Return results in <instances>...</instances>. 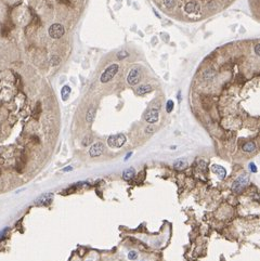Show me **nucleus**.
I'll list each match as a JSON object with an SVG mask.
<instances>
[{"label": "nucleus", "mask_w": 260, "mask_h": 261, "mask_svg": "<svg viewBox=\"0 0 260 261\" xmlns=\"http://www.w3.org/2000/svg\"><path fill=\"white\" fill-rule=\"evenodd\" d=\"M249 183V177L248 175L244 173V175H241L234 180L233 184H232V191L234 193H241L243 190L246 188Z\"/></svg>", "instance_id": "obj_1"}, {"label": "nucleus", "mask_w": 260, "mask_h": 261, "mask_svg": "<svg viewBox=\"0 0 260 261\" xmlns=\"http://www.w3.org/2000/svg\"><path fill=\"white\" fill-rule=\"evenodd\" d=\"M118 72V65L117 64H112L110 65L103 73H102V75H101V83H107L108 81H111L113 79L114 76L117 74Z\"/></svg>", "instance_id": "obj_2"}, {"label": "nucleus", "mask_w": 260, "mask_h": 261, "mask_svg": "<svg viewBox=\"0 0 260 261\" xmlns=\"http://www.w3.org/2000/svg\"><path fill=\"white\" fill-rule=\"evenodd\" d=\"M126 143V137L124 135H111V137L107 139V144L111 146V148H121L123 145Z\"/></svg>", "instance_id": "obj_3"}, {"label": "nucleus", "mask_w": 260, "mask_h": 261, "mask_svg": "<svg viewBox=\"0 0 260 261\" xmlns=\"http://www.w3.org/2000/svg\"><path fill=\"white\" fill-rule=\"evenodd\" d=\"M64 33H65V29L62 24L55 23V24H52L49 27V35H50V37L53 39L61 38V37L64 35Z\"/></svg>", "instance_id": "obj_4"}, {"label": "nucleus", "mask_w": 260, "mask_h": 261, "mask_svg": "<svg viewBox=\"0 0 260 261\" xmlns=\"http://www.w3.org/2000/svg\"><path fill=\"white\" fill-rule=\"evenodd\" d=\"M140 79H141V70L139 67H133L132 70H130V72L128 73V76H127V81H128L129 85L136 86L137 83H139Z\"/></svg>", "instance_id": "obj_5"}, {"label": "nucleus", "mask_w": 260, "mask_h": 261, "mask_svg": "<svg viewBox=\"0 0 260 261\" xmlns=\"http://www.w3.org/2000/svg\"><path fill=\"white\" fill-rule=\"evenodd\" d=\"M104 152V145L102 142H97L92 145L89 151V154H90L91 157H98V156L102 155Z\"/></svg>", "instance_id": "obj_6"}, {"label": "nucleus", "mask_w": 260, "mask_h": 261, "mask_svg": "<svg viewBox=\"0 0 260 261\" xmlns=\"http://www.w3.org/2000/svg\"><path fill=\"white\" fill-rule=\"evenodd\" d=\"M158 117H160V114H158V111L155 109H149V111L144 114V119L149 124H155V122H157Z\"/></svg>", "instance_id": "obj_7"}, {"label": "nucleus", "mask_w": 260, "mask_h": 261, "mask_svg": "<svg viewBox=\"0 0 260 261\" xmlns=\"http://www.w3.org/2000/svg\"><path fill=\"white\" fill-rule=\"evenodd\" d=\"M52 199H53V194L52 193H47L44 194L41 196H39L38 198L36 199V204L37 205H49L51 204Z\"/></svg>", "instance_id": "obj_8"}, {"label": "nucleus", "mask_w": 260, "mask_h": 261, "mask_svg": "<svg viewBox=\"0 0 260 261\" xmlns=\"http://www.w3.org/2000/svg\"><path fill=\"white\" fill-rule=\"evenodd\" d=\"M211 170L214 173H216L220 179H224L227 177V170L220 165H212L211 166Z\"/></svg>", "instance_id": "obj_9"}, {"label": "nucleus", "mask_w": 260, "mask_h": 261, "mask_svg": "<svg viewBox=\"0 0 260 261\" xmlns=\"http://www.w3.org/2000/svg\"><path fill=\"white\" fill-rule=\"evenodd\" d=\"M186 11L188 13H197L199 11V5L195 1H191L186 5Z\"/></svg>", "instance_id": "obj_10"}, {"label": "nucleus", "mask_w": 260, "mask_h": 261, "mask_svg": "<svg viewBox=\"0 0 260 261\" xmlns=\"http://www.w3.org/2000/svg\"><path fill=\"white\" fill-rule=\"evenodd\" d=\"M153 90V87L151 85H147V83H144V85L139 86V88L137 89V93L139 96H144L146 93L151 92Z\"/></svg>", "instance_id": "obj_11"}, {"label": "nucleus", "mask_w": 260, "mask_h": 261, "mask_svg": "<svg viewBox=\"0 0 260 261\" xmlns=\"http://www.w3.org/2000/svg\"><path fill=\"white\" fill-rule=\"evenodd\" d=\"M134 175H136L134 169L133 168H128V169H126V170H124V172H123V179L126 180V181H129V180L133 179Z\"/></svg>", "instance_id": "obj_12"}, {"label": "nucleus", "mask_w": 260, "mask_h": 261, "mask_svg": "<svg viewBox=\"0 0 260 261\" xmlns=\"http://www.w3.org/2000/svg\"><path fill=\"white\" fill-rule=\"evenodd\" d=\"M186 166H188V163H186V160H184V159H177L175 163H173V168L177 169V170L186 169Z\"/></svg>", "instance_id": "obj_13"}, {"label": "nucleus", "mask_w": 260, "mask_h": 261, "mask_svg": "<svg viewBox=\"0 0 260 261\" xmlns=\"http://www.w3.org/2000/svg\"><path fill=\"white\" fill-rule=\"evenodd\" d=\"M94 117H95V109L94 107H90L87 111V114H86V120L88 122H92Z\"/></svg>", "instance_id": "obj_14"}, {"label": "nucleus", "mask_w": 260, "mask_h": 261, "mask_svg": "<svg viewBox=\"0 0 260 261\" xmlns=\"http://www.w3.org/2000/svg\"><path fill=\"white\" fill-rule=\"evenodd\" d=\"M243 151L246 153H252L256 150V144L254 142H247L242 146Z\"/></svg>", "instance_id": "obj_15"}, {"label": "nucleus", "mask_w": 260, "mask_h": 261, "mask_svg": "<svg viewBox=\"0 0 260 261\" xmlns=\"http://www.w3.org/2000/svg\"><path fill=\"white\" fill-rule=\"evenodd\" d=\"M70 93H71V88L68 86H64L61 90V96H62L63 101H66L67 99L70 98Z\"/></svg>", "instance_id": "obj_16"}, {"label": "nucleus", "mask_w": 260, "mask_h": 261, "mask_svg": "<svg viewBox=\"0 0 260 261\" xmlns=\"http://www.w3.org/2000/svg\"><path fill=\"white\" fill-rule=\"evenodd\" d=\"M10 31H11V26L7 23L3 24V25L1 26V29H0V31H1V36L7 37L9 33H10Z\"/></svg>", "instance_id": "obj_17"}, {"label": "nucleus", "mask_w": 260, "mask_h": 261, "mask_svg": "<svg viewBox=\"0 0 260 261\" xmlns=\"http://www.w3.org/2000/svg\"><path fill=\"white\" fill-rule=\"evenodd\" d=\"M163 2L167 9H173L176 7V0H163Z\"/></svg>", "instance_id": "obj_18"}, {"label": "nucleus", "mask_w": 260, "mask_h": 261, "mask_svg": "<svg viewBox=\"0 0 260 261\" xmlns=\"http://www.w3.org/2000/svg\"><path fill=\"white\" fill-rule=\"evenodd\" d=\"M40 112H41V105H40V103L38 102V103L36 104V107H35V109H34V113H33L34 117H35V118H38Z\"/></svg>", "instance_id": "obj_19"}, {"label": "nucleus", "mask_w": 260, "mask_h": 261, "mask_svg": "<svg viewBox=\"0 0 260 261\" xmlns=\"http://www.w3.org/2000/svg\"><path fill=\"white\" fill-rule=\"evenodd\" d=\"M173 106H175L173 101V100H169V101L167 102V104H166V111H167L168 113L173 112Z\"/></svg>", "instance_id": "obj_20"}, {"label": "nucleus", "mask_w": 260, "mask_h": 261, "mask_svg": "<svg viewBox=\"0 0 260 261\" xmlns=\"http://www.w3.org/2000/svg\"><path fill=\"white\" fill-rule=\"evenodd\" d=\"M138 258V253L136 250H130L128 253V259L129 260H137Z\"/></svg>", "instance_id": "obj_21"}, {"label": "nucleus", "mask_w": 260, "mask_h": 261, "mask_svg": "<svg viewBox=\"0 0 260 261\" xmlns=\"http://www.w3.org/2000/svg\"><path fill=\"white\" fill-rule=\"evenodd\" d=\"M128 55H129V53L126 51V50H121V51H119L118 53H117V57H118L119 60L126 59Z\"/></svg>", "instance_id": "obj_22"}, {"label": "nucleus", "mask_w": 260, "mask_h": 261, "mask_svg": "<svg viewBox=\"0 0 260 261\" xmlns=\"http://www.w3.org/2000/svg\"><path fill=\"white\" fill-rule=\"evenodd\" d=\"M91 142H92V137H90V135H86L83 140V145L84 146H87V145H89Z\"/></svg>", "instance_id": "obj_23"}, {"label": "nucleus", "mask_w": 260, "mask_h": 261, "mask_svg": "<svg viewBox=\"0 0 260 261\" xmlns=\"http://www.w3.org/2000/svg\"><path fill=\"white\" fill-rule=\"evenodd\" d=\"M60 61H61V60H60V57H57V55H55V57H52V59H51V64L53 65V66H57V65H59Z\"/></svg>", "instance_id": "obj_24"}, {"label": "nucleus", "mask_w": 260, "mask_h": 261, "mask_svg": "<svg viewBox=\"0 0 260 261\" xmlns=\"http://www.w3.org/2000/svg\"><path fill=\"white\" fill-rule=\"evenodd\" d=\"M249 169H250V171H252V172H254V173L257 172V166H256L254 163L249 164Z\"/></svg>", "instance_id": "obj_25"}, {"label": "nucleus", "mask_w": 260, "mask_h": 261, "mask_svg": "<svg viewBox=\"0 0 260 261\" xmlns=\"http://www.w3.org/2000/svg\"><path fill=\"white\" fill-rule=\"evenodd\" d=\"M7 232H8V227H5V230L0 232V240L5 238V234H7Z\"/></svg>", "instance_id": "obj_26"}, {"label": "nucleus", "mask_w": 260, "mask_h": 261, "mask_svg": "<svg viewBox=\"0 0 260 261\" xmlns=\"http://www.w3.org/2000/svg\"><path fill=\"white\" fill-rule=\"evenodd\" d=\"M255 53H256L257 55L260 54V44H256V47H255Z\"/></svg>", "instance_id": "obj_27"}, {"label": "nucleus", "mask_w": 260, "mask_h": 261, "mask_svg": "<svg viewBox=\"0 0 260 261\" xmlns=\"http://www.w3.org/2000/svg\"><path fill=\"white\" fill-rule=\"evenodd\" d=\"M73 170V167L72 166H67V167H65L64 169H63V172H67V171H72Z\"/></svg>", "instance_id": "obj_28"}, {"label": "nucleus", "mask_w": 260, "mask_h": 261, "mask_svg": "<svg viewBox=\"0 0 260 261\" xmlns=\"http://www.w3.org/2000/svg\"><path fill=\"white\" fill-rule=\"evenodd\" d=\"M131 155H132V153H128V154H127V155H126V157H125V160L128 159V158L130 157V156H131Z\"/></svg>", "instance_id": "obj_29"}]
</instances>
